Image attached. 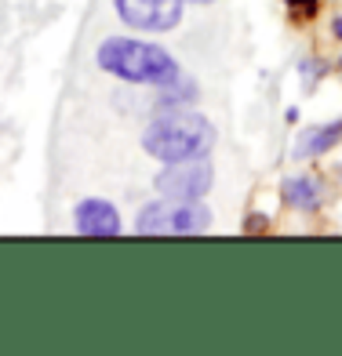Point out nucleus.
<instances>
[{"mask_svg":"<svg viewBox=\"0 0 342 356\" xmlns=\"http://www.w3.org/2000/svg\"><path fill=\"white\" fill-rule=\"evenodd\" d=\"M99 70L127 80V84H150V88H168L178 76V62L157 44L127 40V37H106L95 51Z\"/></svg>","mask_w":342,"mask_h":356,"instance_id":"f257e3e1","label":"nucleus"},{"mask_svg":"<svg viewBox=\"0 0 342 356\" xmlns=\"http://www.w3.org/2000/svg\"><path fill=\"white\" fill-rule=\"evenodd\" d=\"M215 145V127L208 124L201 113H160V117L142 131V149L164 160V164H178V160H201Z\"/></svg>","mask_w":342,"mask_h":356,"instance_id":"f03ea898","label":"nucleus"},{"mask_svg":"<svg viewBox=\"0 0 342 356\" xmlns=\"http://www.w3.org/2000/svg\"><path fill=\"white\" fill-rule=\"evenodd\" d=\"M211 229V211L201 200H153L135 218L139 236H201Z\"/></svg>","mask_w":342,"mask_h":356,"instance_id":"7ed1b4c3","label":"nucleus"},{"mask_svg":"<svg viewBox=\"0 0 342 356\" xmlns=\"http://www.w3.org/2000/svg\"><path fill=\"white\" fill-rule=\"evenodd\" d=\"M215 182V171L211 164L201 160H178V164H168L157 175V189L160 197H175V200H201L204 193Z\"/></svg>","mask_w":342,"mask_h":356,"instance_id":"20e7f679","label":"nucleus"},{"mask_svg":"<svg viewBox=\"0 0 342 356\" xmlns=\"http://www.w3.org/2000/svg\"><path fill=\"white\" fill-rule=\"evenodd\" d=\"M121 22L146 33H168L182 22V0H113Z\"/></svg>","mask_w":342,"mask_h":356,"instance_id":"39448f33","label":"nucleus"},{"mask_svg":"<svg viewBox=\"0 0 342 356\" xmlns=\"http://www.w3.org/2000/svg\"><path fill=\"white\" fill-rule=\"evenodd\" d=\"M77 233L80 236H95V240H106V236H117L121 233V215L109 200H80L77 204Z\"/></svg>","mask_w":342,"mask_h":356,"instance_id":"423d86ee","label":"nucleus"},{"mask_svg":"<svg viewBox=\"0 0 342 356\" xmlns=\"http://www.w3.org/2000/svg\"><path fill=\"white\" fill-rule=\"evenodd\" d=\"M339 142H342V120L320 124V127H309V131H302L299 142H295V156H299V160H309V156L332 153Z\"/></svg>","mask_w":342,"mask_h":356,"instance_id":"0eeeda50","label":"nucleus"},{"mask_svg":"<svg viewBox=\"0 0 342 356\" xmlns=\"http://www.w3.org/2000/svg\"><path fill=\"white\" fill-rule=\"evenodd\" d=\"M284 200L291 207H299V211H313L320 204V189L313 178H288L284 182Z\"/></svg>","mask_w":342,"mask_h":356,"instance_id":"6e6552de","label":"nucleus"},{"mask_svg":"<svg viewBox=\"0 0 342 356\" xmlns=\"http://www.w3.org/2000/svg\"><path fill=\"white\" fill-rule=\"evenodd\" d=\"M320 73H324V70H320V62H302V76H306V88L313 84V76L320 80Z\"/></svg>","mask_w":342,"mask_h":356,"instance_id":"1a4fd4ad","label":"nucleus"},{"mask_svg":"<svg viewBox=\"0 0 342 356\" xmlns=\"http://www.w3.org/2000/svg\"><path fill=\"white\" fill-rule=\"evenodd\" d=\"M288 8H295V11H302V15H313L317 11V0H284Z\"/></svg>","mask_w":342,"mask_h":356,"instance_id":"9d476101","label":"nucleus"},{"mask_svg":"<svg viewBox=\"0 0 342 356\" xmlns=\"http://www.w3.org/2000/svg\"><path fill=\"white\" fill-rule=\"evenodd\" d=\"M248 229L255 233V229H266V218H248Z\"/></svg>","mask_w":342,"mask_h":356,"instance_id":"9b49d317","label":"nucleus"},{"mask_svg":"<svg viewBox=\"0 0 342 356\" xmlns=\"http://www.w3.org/2000/svg\"><path fill=\"white\" fill-rule=\"evenodd\" d=\"M332 29H335V37H342V19H335V22H332Z\"/></svg>","mask_w":342,"mask_h":356,"instance_id":"f8f14e48","label":"nucleus"},{"mask_svg":"<svg viewBox=\"0 0 342 356\" xmlns=\"http://www.w3.org/2000/svg\"><path fill=\"white\" fill-rule=\"evenodd\" d=\"M182 4H186V0H182ZM189 4H211V0H189Z\"/></svg>","mask_w":342,"mask_h":356,"instance_id":"ddd939ff","label":"nucleus"}]
</instances>
